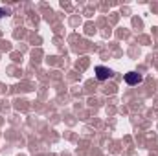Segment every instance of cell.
Wrapping results in <instances>:
<instances>
[{"label": "cell", "mask_w": 158, "mask_h": 156, "mask_svg": "<svg viewBox=\"0 0 158 156\" xmlns=\"http://www.w3.org/2000/svg\"><path fill=\"white\" fill-rule=\"evenodd\" d=\"M143 77L140 76V74H136V72H129V74H125V83L127 84H131V86H134V84H138V83H142Z\"/></svg>", "instance_id": "cell-2"}, {"label": "cell", "mask_w": 158, "mask_h": 156, "mask_svg": "<svg viewBox=\"0 0 158 156\" xmlns=\"http://www.w3.org/2000/svg\"><path fill=\"white\" fill-rule=\"evenodd\" d=\"M94 72H96V77L99 79V81H107V79L114 77V72L110 68H107V66H96Z\"/></svg>", "instance_id": "cell-1"}, {"label": "cell", "mask_w": 158, "mask_h": 156, "mask_svg": "<svg viewBox=\"0 0 158 156\" xmlns=\"http://www.w3.org/2000/svg\"><path fill=\"white\" fill-rule=\"evenodd\" d=\"M9 15V9H4V7H0V18H4V17H7Z\"/></svg>", "instance_id": "cell-3"}]
</instances>
